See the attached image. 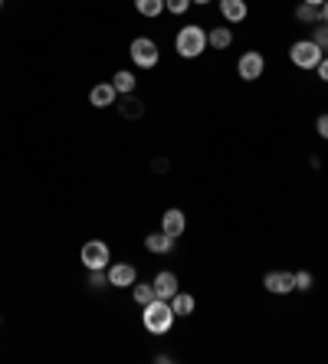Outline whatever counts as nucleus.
<instances>
[{
  "label": "nucleus",
  "instance_id": "nucleus-1",
  "mask_svg": "<svg viewBox=\"0 0 328 364\" xmlns=\"http://www.w3.org/2000/svg\"><path fill=\"white\" fill-rule=\"evenodd\" d=\"M141 322H145V328L151 331V335H168V331L174 328V322H177V315H174V309H171L168 299H155V302L145 305Z\"/></svg>",
  "mask_w": 328,
  "mask_h": 364
},
{
  "label": "nucleus",
  "instance_id": "nucleus-2",
  "mask_svg": "<svg viewBox=\"0 0 328 364\" xmlns=\"http://www.w3.org/2000/svg\"><path fill=\"white\" fill-rule=\"evenodd\" d=\"M174 50H177V56L181 60H197L200 53L207 50V30L197 23L190 26H181L177 30V36H174Z\"/></svg>",
  "mask_w": 328,
  "mask_h": 364
},
{
  "label": "nucleus",
  "instance_id": "nucleus-3",
  "mask_svg": "<svg viewBox=\"0 0 328 364\" xmlns=\"http://www.w3.org/2000/svg\"><path fill=\"white\" fill-rule=\"evenodd\" d=\"M129 56L138 69H155L158 60H161V50H158V43L151 36H135L129 46Z\"/></svg>",
  "mask_w": 328,
  "mask_h": 364
},
{
  "label": "nucleus",
  "instance_id": "nucleus-4",
  "mask_svg": "<svg viewBox=\"0 0 328 364\" xmlns=\"http://www.w3.org/2000/svg\"><path fill=\"white\" fill-rule=\"evenodd\" d=\"M79 259H82L86 269H109V263H112L109 243H105V240H89V243L79 250Z\"/></svg>",
  "mask_w": 328,
  "mask_h": 364
},
{
  "label": "nucleus",
  "instance_id": "nucleus-5",
  "mask_svg": "<svg viewBox=\"0 0 328 364\" xmlns=\"http://www.w3.org/2000/svg\"><path fill=\"white\" fill-rule=\"evenodd\" d=\"M289 60L299 69H315L322 63V46L312 40H295L293 50H289Z\"/></svg>",
  "mask_w": 328,
  "mask_h": 364
},
{
  "label": "nucleus",
  "instance_id": "nucleus-6",
  "mask_svg": "<svg viewBox=\"0 0 328 364\" xmlns=\"http://www.w3.org/2000/svg\"><path fill=\"white\" fill-rule=\"evenodd\" d=\"M263 69H266V60H263V53L246 50V53L240 56V63H236V76H240L243 82H256V79L263 76Z\"/></svg>",
  "mask_w": 328,
  "mask_h": 364
},
{
  "label": "nucleus",
  "instance_id": "nucleus-7",
  "mask_svg": "<svg viewBox=\"0 0 328 364\" xmlns=\"http://www.w3.org/2000/svg\"><path fill=\"white\" fill-rule=\"evenodd\" d=\"M263 289H269L273 296H289L295 292V272H285V269H273L263 276Z\"/></svg>",
  "mask_w": 328,
  "mask_h": 364
},
{
  "label": "nucleus",
  "instance_id": "nucleus-8",
  "mask_svg": "<svg viewBox=\"0 0 328 364\" xmlns=\"http://www.w3.org/2000/svg\"><path fill=\"white\" fill-rule=\"evenodd\" d=\"M109 286L115 289H131L135 282H138V269L131 263H109Z\"/></svg>",
  "mask_w": 328,
  "mask_h": 364
},
{
  "label": "nucleus",
  "instance_id": "nucleus-9",
  "mask_svg": "<svg viewBox=\"0 0 328 364\" xmlns=\"http://www.w3.org/2000/svg\"><path fill=\"white\" fill-rule=\"evenodd\" d=\"M115 102H119V92H115L112 82H95L92 89H89V105H92V109H109Z\"/></svg>",
  "mask_w": 328,
  "mask_h": 364
},
{
  "label": "nucleus",
  "instance_id": "nucleus-10",
  "mask_svg": "<svg viewBox=\"0 0 328 364\" xmlns=\"http://www.w3.org/2000/svg\"><path fill=\"white\" fill-rule=\"evenodd\" d=\"M161 230L168 233V237H181L184 230H187V217H184V210H177V207H171V210L161 213Z\"/></svg>",
  "mask_w": 328,
  "mask_h": 364
},
{
  "label": "nucleus",
  "instance_id": "nucleus-11",
  "mask_svg": "<svg viewBox=\"0 0 328 364\" xmlns=\"http://www.w3.org/2000/svg\"><path fill=\"white\" fill-rule=\"evenodd\" d=\"M220 17L226 23H243L250 17V7H246V0H220Z\"/></svg>",
  "mask_w": 328,
  "mask_h": 364
},
{
  "label": "nucleus",
  "instance_id": "nucleus-12",
  "mask_svg": "<svg viewBox=\"0 0 328 364\" xmlns=\"http://www.w3.org/2000/svg\"><path fill=\"white\" fill-rule=\"evenodd\" d=\"M151 286H155V296L158 299H168V302H171V296L174 292H177V276H174V272H158L155 279H151Z\"/></svg>",
  "mask_w": 328,
  "mask_h": 364
},
{
  "label": "nucleus",
  "instance_id": "nucleus-13",
  "mask_svg": "<svg viewBox=\"0 0 328 364\" xmlns=\"http://www.w3.org/2000/svg\"><path fill=\"white\" fill-rule=\"evenodd\" d=\"M171 309H174V315H177V318H190V315H194V309H197V299L190 296V292H181V289H177V292L171 296Z\"/></svg>",
  "mask_w": 328,
  "mask_h": 364
},
{
  "label": "nucleus",
  "instance_id": "nucleus-14",
  "mask_svg": "<svg viewBox=\"0 0 328 364\" xmlns=\"http://www.w3.org/2000/svg\"><path fill=\"white\" fill-rule=\"evenodd\" d=\"M145 250L148 253H171L174 250V237H168V233H164V230H158V233H148L145 237Z\"/></svg>",
  "mask_w": 328,
  "mask_h": 364
},
{
  "label": "nucleus",
  "instance_id": "nucleus-15",
  "mask_svg": "<svg viewBox=\"0 0 328 364\" xmlns=\"http://www.w3.org/2000/svg\"><path fill=\"white\" fill-rule=\"evenodd\" d=\"M112 85H115V92L119 95H131L135 92V85H138V79H135L131 69H119V73L112 76Z\"/></svg>",
  "mask_w": 328,
  "mask_h": 364
},
{
  "label": "nucleus",
  "instance_id": "nucleus-16",
  "mask_svg": "<svg viewBox=\"0 0 328 364\" xmlns=\"http://www.w3.org/2000/svg\"><path fill=\"white\" fill-rule=\"evenodd\" d=\"M230 43H234V30H230V26H214V30H207V46L226 50Z\"/></svg>",
  "mask_w": 328,
  "mask_h": 364
},
{
  "label": "nucleus",
  "instance_id": "nucleus-17",
  "mask_svg": "<svg viewBox=\"0 0 328 364\" xmlns=\"http://www.w3.org/2000/svg\"><path fill=\"white\" fill-rule=\"evenodd\" d=\"M115 105H119V112L125 115V119H141V112H145V105H141V99H135V92L121 95Z\"/></svg>",
  "mask_w": 328,
  "mask_h": 364
},
{
  "label": "nucleus",
  "instance_id": "nucleus-18",
  "mask_svg": "<svg viewBox=\"0 0 328 364\" xmlns=\"http://www.w3.org/2000/svg\"><path fill=\"white\" fill-rule=\"evenodd\" d=\"M131 299L145 309L148 302H155V299H158L155 296V286H151V282H135V286H131Z\"/></svg>",
  "mask_w": 328,
  "mask_h": 364
},
{
  "label": "nucleus",
  "instance_id": "nucleus-19",
  "mask_svg": "<svg viewBox=\"0 0 328 364\" xmlns=\"http://www.w3.org/2000/svg\"><path fill=\"white\" fill-rule=\"evenodd\" d=\"M135 10H138L141 17L155 20V17H161L164 14V0H135Z\"/></svg>",
  "mask_w": 328,
  "mask_h": 364
},
{
  "label": "nucleus",
  "instance_id": "nucleus-20",
  "mask_svg": "<svg viewBox=\"0 0 328 364\" xmlns=\"http://www.w3.org/2000/svg\"><path fill=\"white\" fill-rule=\"evenodd\" d=\"M295 20H302V23H322V7L299 4V7H295Z\"/></svg>",
  "mask_w": 328,
  "mask_h": 364
},
{
  "label": "nucleus",
  "instance_id": "nucleus-21",
  "mask_svg": "<svg viewBox=\"0 0 328 364\" xmlns=\"http://www.w3.org/2000/svg\"><path fill=\"white\" fill-rule=\"evenodd\" d=\"M164 10L174 14V17H181V14H187L190 10V0H164Z\"/></svg>",
  "mask_w": 328,
  "mask_h": 364
},
{
  "label": "nucleus",
  "instance_id": "nucleus-22",
  "mask_svg": "<svg viewBox=\"0 0 328 364\" xmlns=\"http://www.w3.org/2000/svg\"><path fill=\"white\" fill-rule=\"evenodd\" d=\"M309 40L312 43H319V46H322V50H328V23L325 26H312V36H309Z\"/></svg>",
  "mask_w": 328,
  "mask_h": 364
},
{
  "label": "nucleus",
  "instance_id": "nucleus-23",
  "mask_svg": "<svg viewBox=\"0 0 328 364\" xmlns=\"http://www.w3.org/2000/svg\"><path fill=\"white\" fill-rule=\"evenodd\" d=\"M315 286V279H312V272H295V292H309V289Z\"/></svg>",
  "mask_w": 328,
  "mask_h": 364
},
{
  "label": "nucleus",
  "instance_id": "nucleus-24",
  "mask_svg": "<svg viewBox=\"0 0 328 364\" xmlns=\"http://www.w3.org/2000/svg\"><path fill=\"white\" fill-rule=\"evenodd\" d=\"M89 286H92V289L109 286V272H105V269H89Z\"/></svg>",
  "mask_w": 328,
  "mask_h": 364
},
{
  "label": "nucleus",
  "instance_id": "nucleus-25",
  "mask_svg": "<svg viewBox=\"0 0 328 364\" xmlns=\"http://www.w3.org/2000/svg\"><path fill=\"white\" fill-rule=\"evenodd\" d=\"M315 132L328 141V115H319V119H315Z\"/></svg>",
  "mask_w": 328,
  "mask_h": 364
},
{
  "label": "nucleus",
  "instance_id": "nucleus-26",
  "mask_svg": "<svg viewBox=\"0 0 328 364\" xmlns=\"http://www.w3.org/2000/svg\"><path fill=\"white\" fill-rule=\"evenodd\" d=\"M315 73H319V79L322 82H328V56H322V63L315 66Z\"/></svg>",
  "mask_w": 328,
  "mask_h": 364
},
{
  "label": "nucleus",
  "instance_id": "nucleus-27",
  "mask_svg": "<svg viewBox=\"0 0 328 364\" xmlns=\"http://www.w3.org/2000/svg\"><path fill=\"white\" fill-rule=\"evenodd\" d=\"M322 23H328V0L322 4Z\"/></svg>",
  "mask_w": 328,
  "mask_h": 364
},
{
  "label": "nucleus",
  "instance_id": "nucleus-28",
  "mask_svg": "<svg viewBox=\"0 0 328 364\" xmlns=\"http://www.w3.org/2000/svg\"><path fill=\"white\" fill-rule=\"evenodd\" d=\"M302 4H312V7H322V4H325V0H302Z\"/></svg>",
  "mask_w": 328,
  "mask_h": 364
},
{
  "label": "nucleus",
  "instance_id": "nucleus-29",
  "mask_svg": "<svg viewBox=\"0 0 328 364\" xmlns=\"http://www.w3.org/2000/svg\"><path fill=\"white\" fill-rule=\"evenodd\" d=\"M190 4H200V7H204V4H210V0H190Z\"/></svg>",
  "mask_w": 328,
  "mask_h": 364
},
{
  "label": "nucleus",
  "instance_id": "nucleus-30",
  "mask_svg": "<svg viewBox=\"0 0 328 364\" xmlns=\"http://www.w3.org/2000/svg\"><path fill=\"white\" fill-rule=\"evenodd\" d=\"M0 7H4V0H0Z\"/></svg>",
  "mask_w": 328,
  "mask_h": 364
}]
</instances>
